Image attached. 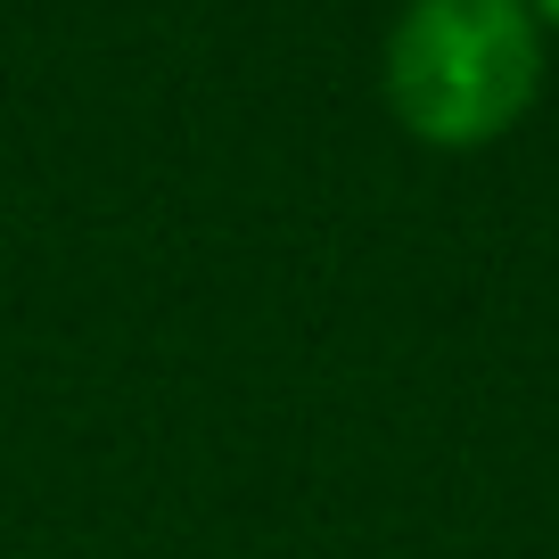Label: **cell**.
<instances>
[{"label":"cell","instance_id":"6da1fadb","mask_svg":"<svg viewBox=\"0 0 559 559\" xmlns=\"http://www.w3.org/2000/svg\"><path fill=\"white\" fill-rule=\"evenodd\" d=\"M535 91L526 0H412L386 41V99L428 140H486Z\"/></svg>","mask_w":559,"mask_h":559},{"label":"cell","instance_id":"7a4b0ae2","mask_svg":"<svg viewBox=\"0 0 559 559\" xmlns=\"http://www.w3.org/2000/svg\"><path fill=\"white\" fill-rule=\"evenodd\" d=\"M543 9H551V17H559V0H543Z\"/></svg>","mask_w":559,"mask_h":559}]
</instances>
